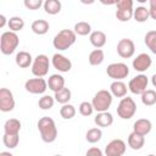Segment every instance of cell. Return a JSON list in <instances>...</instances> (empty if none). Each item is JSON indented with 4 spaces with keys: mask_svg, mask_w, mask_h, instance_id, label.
I'll return each instance as SVG.
<instances>
[{
    "mask_svg": "<svg viewBox=\"0 0 156 156\" xmlns=\"http://www.w3.org/2000/svg\"><path fill=\"white\" fill-rule=\"evenodd\" d=\"M117 10H129L133 9V0H117Z\"/></svg>",
    "mask_w": 156,
    "mask_h": 156,
    "instance_id": "39",
    "label": "cell"
},
{
    "mask_svg": "<svg viewBox=\"0 0 156 156\" xmlns=\"http://www.w3.org/2000/svg\"><path fill=\"white\" fill-rule=\"evenodd\" d=\"M102 5H108V6H111V5H116V2H117V0H99Z\"/></svg>",
    "mask_w": 156,
    "mask_h": 156,
    "instance_id": "41",
    "label": "cell"
},
{
    "mask_svg": "<svg viewBox=\"0 0 156 156\" xmlns=\"http://www.w3.org/2000/svg\"><path fill=\"white\" fill-rule=\"evenodd\" d=\"M149 11H150V17L156 21V10H150L149 9Z\"/></svg>",
    "mask_w": 156,
    "mask_h": 156,
    "instance_id": "45",
    "label": "cell"
},
{
    "mask_svg": "<svg viewBox=\"0 0 156 156\" xmlns=\"http://www.w3.org/2000/svg\"><path fill=\"white\" fill-rule=\"evenodd\" d=\"M136 1H138V2H140V4H144V2H146L147 0H136Z\"/></svg>",
    "mask_w": 156,
    "mask_h": 156,
    "instance_id": "48",
    "label": "cell"
},
{
    "mask_svg": "<svg viewBox=\"0 0 156 156\" xmlns=\"http://www.w3.org/2000/svg\"><path fill=\"white\" fill-rule=\"evenodd\" d=\"M144 43L149 50L156 55V30H149L144 37Z\"/></svg>",
    "mask_w": 156,
    "mask_h": 156,
    "instance_id": "28",
    "label": "cell"
},
{
    "mask_svg": "<svg viewBox=\"0 0 156 156\" xmlns=\"http://www.w3.org/2000/svg\"><path fill=\"white\" fill-rule=\"evenodd\" d=\"M23 4L28 10H39L44 5L43 0H23Z\"/></svg>",
    "mask_w": 156,
    "mask_h": 156,
    "instance_id": "38",
    "label": "cell"
},
{
    "mask_svg": "<svg viewBox=\"0 0 156 156\" xmlns=\"http://www.w3.org/2000/svg\"><path fill=\"white\" fill-rule=\"evenodd\" d=\"M7 26H9L10 30H12V32H18V30H22V29H23V27H24V21H23L22 17H20V16H13V17H10Z\"/></svg>",
    "mask_w": 156,
    "mask_h": 156,
    "instance_id": "33",
    "label": "cell"
},
{
    "mask_svg": "<svg viewBox=\"0 0 156 156\" xmlns=\"http://www.w3.org/2000/svg\"><path fill=\"white\" fill-rule=\"evenodd\" d=\"M54 98H55V100L58 102V104H67L69 100H71V98H72V93H71V90L68 89V88H62L61 90H58V91H56L55 93V95H54Z\"/></svg>",
    "mask_w": 156,
    "mask_h": 156,
    "instance_id": "27",
    "label": "cell"
},
{
    "mask_svg": "<svg viewBox=\"0 0 156 156\" xmlns=\"http://www.w3.org/2000/svg\"><path fill=\"white\" fill-rule=\"evenodd\" d=\"M87 155H89V156H102V151L99 147H90L87 151Z\"/></svg>",
    "mask_w": 156,
    "mask_h": 156,
    "instance_id": "40",
    "label": "cell"
},
{
    "mask_svg": "<svg viewBox=\"0 0 156 156\" xmlns=\"http://www.w3.org/2000/svg\"><path fill=\"white\" fill-rule=\"evenodd\" d=\"M106 73L113 80H122V79L127 78V76L129 74V68L123 62H115V63H111L107 66Z\"/></svg>",
    "mask_w": 156,
    "mask_h": 156,
    "instance_id": "6",
    "label": "cell"
},
{
    "mask_svg": "<svg viewBox=\"0 0 156 156\" xmlns=\"http://www.w3.org/2000/svg\"><path fill=\"white\" fill-rule=\"evenodd\" d=\"M2 141H4V145L7 149H15L18 145L20 136H18V134H6V133H4Z\"/></svg>",
    "mask_w": 156,
    "mask_h": 156,
    "instance_id": "34",
    "label": "cell"
},
{
    "mask_svg": "<svg viewBox=\"0 0 156 156\" xmlns=\"http://www.w3.org/2000/svg\"><path fill=\"white\" fill-rule=\"evenodd\" d=\"M145 144V138L144 135L136 134L135 132H132L128 135V145L133 150H140Z\"/></svg>",
    "mask_w": 156,
    "mask_h": 156,
    "instance_id": "21",
    "label": "cell"
},
{
    "mask_svg": "<svg viewBox=\"0 0 156 156\" xmlns=\"http://www.w3.org/2000/svg\"><path fill=\"white\" fill-rule=\"evenodd\" d=\"M76 39H77V34L74 33V30L62 29L54 37L52 45L58 51H63V50H67L68 48H71L76 43Z\"/></svg>",
    "mask_w": 156,
    "mask_h": 156,
    "instance_id": "2",
    "label": "cell"
},
{
    "mask_svg": "<svg viewBox=\"0 0 156 156\" xmlns=\"http://www.w3.org/2000/svg\"><path fill=\"white\" fill-rule=\"evenodd\" d=\"M82 4H84V5H91V4H94L96 0H79Z\"/></svg>",
    "mask_w": 156,
    "mask_h": 156,
    "instance_id": "44",
    "label": "cell"
},
{
    "mask_svg": "<svg viewBox=\"0 0 156 156\" xmlns=\"http://www.w3.org/2000/svg\"><path fill=\"white\" fill-rule=\"evenodd\" d=\"M136 112V104L129 96H123L117 106V115L122 119H130Z\"/></svg>",
    "mask_w": 156,
    "mask_h": 156,
    "instance_id": "5",
    "label": "cell"
},
{
    "mask_svg": "<svg viewBox=\"0 0 156 156\" xmlns=\"http://www.w3.org/2000/svg\"><path fill=\"white\" fill-rule=\"evenodd\" d=\"M89 40H90V44H91L94 48L101 49L102 46H105L107 38H106V34H105L104 32H101V30H94V32L90 33Z\"/></svg>",
    "mask_w": 156,
    "mask_h": 156,
    "instance_id": "16",
    "label": "cell"
},
{
    "mask_svg": "<svg viewBox=\"0 0 156 156\" xmlns=\"http://www.w3.org/2000/svg\"><path fill=\"white\" fill-rule=\"evenodd\" d=\"M55 101H56L55 98H52V96H50V95H44V96H41V98L39 99L38 106H39L41 110H50V108H52Z\"/></svg>",
    "mask_w": 156,
    "mask_h": 156,
    "instance_id": "35",
    "label": "cell"
},
{
    "mask_svg": "<svg viewBox=\"0 0 156 156\" xmlns=\"http://www.w3.org/2000/svg\"><path fill=\"white\" fill-rule=\"evenodd\" d=\"M133 9L129 10H117L116 11V18L119 22H128L133 17Z\"/></svg>",
    "mask_w": 156,
    "mask_h": 156,
    "instance_id": "36",
    "label": "cell"
},
{
    "mask_svg": "<svg viewBox=\"0 0 156 156\" xmlns=\"http://www.w3.org/2000/svg\"><path fill=\"white\" fill-rule=\"evenodd\" d=\"M101 136H102V132L100 128H90V129H88V132L85 134V139L90 144H95V143L100 141Z\"/></svg>",
    "mask_w": 156,
    "mask_h": 156,
    "instance_id": "31",
    "label": "cell"
},
{
    "mask_svg": "<svg viewBox=\"0 0 156 156\" xmlns=\"http://www.w3.org/2000/svg\"><path fill=\"white\" fill-rule=\"evenodd\" d=\"M38 130L40 133V138L44 143H54L57 138V128L55 121L51 117H41L37 123Z\"/></svg>",
    "mask_w": 156,
    "mask_h": 156,
    "instance_id": "1",
    "label": "cell"
},
{
    "mask_svg": "<svg viewBox=\"0 0 156 156\" xmlns=\"http://www.w3.org/2000/svg\"><path fill=\"white\" fill-rule=\"evenodd\" d=\"M112 98H113V95L111 94L110 90H105V89L99 90L94 95V98L91 100V104L94 106V110L96 112L107 111L110 108L111 104H112Z\"/></svg>",
    "mask_w": 156,
    "mask_h": 156,
    "instance_id": "4",
    "label": "cell"
},
{
    "mask_svg": "<svg viewBox=\"0 0 156 156\" xmlns=\"http://www.w3.org/2000/svg\"><path fill=\"white\" fill-rule=\"evenodd\" d=\"M126 143L122 139H113L105 147V154L106 156H122L126 152Z\"/></svg>",
    "mask_w": 156,
    "mask_h": 156,
    "instance_id": "12",
    "label": "cell"
},
{
    "mask_svg": "<svg viewBox=\"0 0 156 156\" xmlns=\"http://www.w3.org/2000/svg\"><path fill=\"white\" fill-rule=\"evenodd\" d=\"M133 68L140 73L147 71L150 68V66L152 65V58L150 57V55L145 54V52H141L139 54L134 60H133Z\"/></svg>",
    "mask_w": 156,
    "mask_h": 156,
    "instance_id": "14",
    "label": "cell"
},
{
    "mask_svg": "<svg viewBox=\"0 0 156 156\" xmlns=\"http://www.w3.org/2000/svg\"><path fill=\"white\" fill-rule=\"evenodd\" d=\"M135 52L134 41L129 38H123L117 43V54L122 58H130Z\"/></svg>",
    "mask_w": 156,
    "mask_h": 156,
    "instance_id": "10",
    "label": "cell"
},
{
    "mask_svg": "<svg viewBox=\"0 0 156 156\" xmlns=\"http://www.w3.org/2000/svg\"><path fill=\"white\" fill-rule=\"evenodd\" d=\"M24 88L30 94H44L49 87H48V82L43 77H35L28 79L24 83Z\"/></svg>",
    "mask_w": 156,
    "mask_h": 156,
    "instance_id": "9",
    "label": "cell"
},
{
    "mask_svg": "<svg viewBox=\"0 0 156 156\" xmlns=\"http://www.w3.org/2000/svg\"><path fill=\"white\" fill-rule=\"evenodd\" d=\"M105 60V54L101 49H95L93 50L90 54H89V57H88V61L91 66H99L104 62Z\"/></svg>",
    "mask_w": 156,
    "mask_h": 156,
    "instance_id": "26",
    "label": "cell"
},
{
    "mask_svg": "<svg viewBox=\"0 0 156 156\" xmlns=\"http://www.w3.org/2000/svg\"><path fill=\"white\" fill-rule=\"evenodd\" d=\"M44 10L48 15H57L61 9H62V5H61V1L60 0H45L44 1Z\"/></svg>",
    "mask_w": 156,
    "mask_h": 156,
    "instance_id": "23",
    "label": "cell"
},
{
    "mask_svg": "<svg viewBox=\"0 0 156 156\" xmlns=\"http://www.w3.org/2000/svg\"><path fill=\"white\" fill-rule=\"evenodd\" d=\"M127 84L123 83L122 80H113L110 85V91L113 96L116 98H123L127 95Z\"/></svg>",
    "mask_w": 156,
    "mask_h": 156,
    "instance_id": "19",
    "label": "cell"
},
{
    "mask_svg": "<svg viewBox=\"0 0 156 156\" xmlns=\"http://www.w3.org/2000/svg\"><path fill=\"white\" fill-rule=\"evenodd\" d=\"M76 107L71 104H63L62 107L60 108V115L63 119H72L74 116H76Z\"/></svg>",
    "mask_w": 156,
    "mask_h": 156,
    "instance_id": "32",
    "label": "cell"
},
{
    "mask_svg": "<svg viewBox=\"0 0 156 156\" xmlns=\"http://www.w3.org/2000/svg\"><path fill=\"white\" fill-rule=\"evenodd\" d=\"M20 44V38L16 32L7 30L4 32L0 37V50L4 55H11L15 52Z\"/></svg>",
    "mask_w": 156,
    "mask_h": 156,
    "instance_id": "3",
    "label": "cell"
},
{
    "mask_svg": "<svg viewBox=\"0 0 156 156\" xmlns=\"http://www.w3.org/2000/svg\"><path fill=\"white\" fill-rule=\"evenodd\" d=\"M141 102L145 106H152L156 104V91L152 89H146L141 94Z\"/></svg>",
    "mask_w": 156,
    "mask_h": 156,
    "instance_id": "30",
    "label": "cell"
},
{
    "mask_svg": "<svg viewBox=\"0 0 156 156\" xmlns=\"http://www.w3.org/2000/svg\"><path fill=\"white\" fill-rule=\"evenodd\" d=\"M21 122L17 118H10L4 124V133L6 134H20L21 130Z\"/></svg>",
    "mask_w": 156,
    "mask_h": 156,
    "instance_id": "22",
    "label": "cell"
},
{
    "mask_svg": "<svg viewBox=\"0 0 156 156\" xmlns=\"http://www.w3.org/2000/svg\"><path fill=\"white\" fill-rule=\"evenodd\" d=\"M94 111H95V110H94V106H93L91 102H89V101H83V102H80V105H79V113H80L82 116L88 117V116L93 115Z\"/></svg>",
    "mask_w": 156,
    "mask_h": 156,
    "instance_id": "37",
    "label": "cell"
},
{
    "mask_svg": "<svg viewBox=\"0 0 156 156\" xmlns=\"http://www.w3.org/2000/svg\"><path fill=\"white\" fill-rule=\"evenodd\" d=\"M49 72V57L44 54L38 55L32 63V73L35 77H45Z\"/></svg>",
    "mask_w": 156,
    "mask_h": 156,
    "instance_id": "7",
    "label": "cell"
},
{
    "mask_svg": "<svg viewBox=\"0 0 156 156\" xmlns=\"http://www.w3.org/2000/svg\"><path fill=\"white\" fill-rule=\"evenodd\" d=\"M48 87L54 93L65 88V78L61 74H51L48 79Z\"/></svg>",
    "mask_w": 156,
    "mask_h": 156,
    "instance_id": "18",
    "label": "cell"
},
{
    "mask_svg": "<svg viewBox=\"0 0 156 156\" xmlns=\"http://www.w3.org/2000/svg\"><path fill=\"white\" fill-rule=\"evenodd\" d=\"M133 18L139 22V23H144L150 18V11L149 9L144 7V6H139L133 11Z\"/></svg>",
    "mask_w": 156,
    "mask_h": 156,
    "instance_id": "25",
    "label": "cell"
},
{
    "mask_svg": "<svg viewBox=\"0 0 156 156\" xmlns=\"http://www.w3.org/2000/svg\"><path fill=\"white\" fill-rule=\"evenodd\" d=\"M147 84H149V79L145 74L140 73L138 76H135L134 78H132L128 83V89L130 93L135 94V95H141L146 88H147Z\"/></svg>",
    "mask_w": 156,
    "mask_h": 156,
    "instance_id": "8",
    "label": "cell"
},
{
    "mask_svg": "<svg viewBox=\"0 0 156 156\" xmlns=\"http://www.w3.org/2000/svg\"><path fill=\"white\" fill-rule=\"evenodd\" d=\"M15 108V99L13 94L7 88L0 89V110L2 112H10Z\"/></svg>",
    "mask_w": 156,
    "mask_h": 156,
    "instance_id": "11",
    "label": "cell"
},
{
    "mask_svg": "<svg viewBox=\"0 0 156 156\" xmlns=\"http://www.w3.org/2000/svg\"><path fill=\"white\" fill-rule=\"evenodd\" d=\"M94 122H95V124L98 127L106 128V127H110L113 123V116L110 112H107V111L98 112V115L94 118Z\"/></svg>",
    "mask_w": 156,
    "mask_h": 156,
    "instance_id": "17",
    "label": "cell"
},
{
    "mask_svg": "<svg viewBox=\"0 0 156 156\" xmlns=\"http://www.w3.org/2000/svg\"><path fill=\"white\" fill-rule=\"evenodd\" d=\"M74 33L77 35H82V37H85L88 34L91 33V26L88 23V22H84V21H80V22H77L74 24V28H73Z\"/></svg>",
    "mask_w": 156,
    "mask_h": 156,
    "instance_id": "29",
    "label": "cell"
},
{
    "mask_svg": "<svg viewBox=\"0 0 156 156\" xmlns=\"http://www.w3.org/2000/svg\"><path fill=\"white\" fill-rule=\"evenodd\" d=\"M16 65L20 67V68H27L29 67L32 63H33V58H32V55L27 51H20L16 54Z\"/></svg>",
    "mask_w": 156,
    "mask_h": 156,
    "instance_id": "20",
    "label": "cell"
},
{
    "mask_svg": "<svg viewBox=\"0 0 156 156\" xmlns=\"http://www.w3.org/2000/svg\"><path fill=\"white\" fill-rule=\"evenodd\" d=\"M51 63H52V66H54L58 72H62V73L69 72L71 68H72V62H71V60L67 58L65 55L58 54V52L52 55Z\"/></svg>",
    "mask_w": 156,
    "mask_h": 156,
    "instance_id": "13",
    "label": "cell"
},
{
    "mask_svg": "<svg viewBox=\"0 0 156 156\" xmlns=\"http://www.w3.org/2000/svg\"><path fill=\"white\" fill-rule=\"evenodd\" d=\"M151 83H152V85L156 88V73H155V74L151 77Z\"/></svg>",
    "mask_w": 156,
    "mask_h": 156,
    "instance_id": "46",
    "label": "cell"
},
{
    "mask_svg": "<svg viewBox=\"0 0 156 156\" xmlns=\"http://www.w3.org/2000/svg\"><path fill=\"white\" fill-rule=\"evenodd\" d=\"M149 9L156 10V0H149Z\"/></svg>",
    "mask_w": 156,
    "mask_h": 156,
    "instance_id": "43",
    "label": "cell"
},
{
    "mask_svg": "<svg viewBox=\"0 0 156 156\" xmlns=\"http://www.w3.org/2000/svg\"><path fill=\"white\" fill-rule=\"evenodd\" d=\"M6 23H9V21H6L5 15H1V16H0V28H4Z\"/></svg>",
    "mask_w": 156,
    "mask_h": 156,
    "instance_id": "42",
    "label": "cell"
},
{
    "mask_svg": "<svg viewBox=\"0 0 156 156\" xmlns=\"http://www.w3.org/2000/svg\"><path fill=\"white\" fill-rule=\"evenodd\" d=\"M151 128H152V123L150 119H146V118L136 119L133 124V132H135L136 134L144 135V136L151 132Z\"/></svg>",
    "mask_w": 156,
    "mask_h": 156,
    "instance_id": "15",
    "label": "cell"
},
{
    "mask_svg": "<svg viewBox=\"0 0 156 156\" xmlns=\"http://www.w3.org/2000/svg\"><path fill=\"white\" fill-rule=\"evenodd\" d=\"M30 28H32L33 33H35L38 35H44V34H46L49 32L50 26H49V22L45 21V20H35L32 23Z\"/></svg>",
    "mask_w": 156,
    "mask_h": 156,
    "instance_id": "24",
    "label": "cell"
},
{
    "mask_svg": "<svg viewBox=\"0 0 156 156\" xmlns=\"http://www.w3.org/2000/svg\"><path fill=\"white\" fill-rule=\"evenodd\" d=\"M0 156H12V155L10 152H4L2 151V152H0Z\"/></svg>",
    "mask_w": 156,
    "mask_h": 156,
    "instance_id": "47",
    "label": "cell"
}]
</instances>
